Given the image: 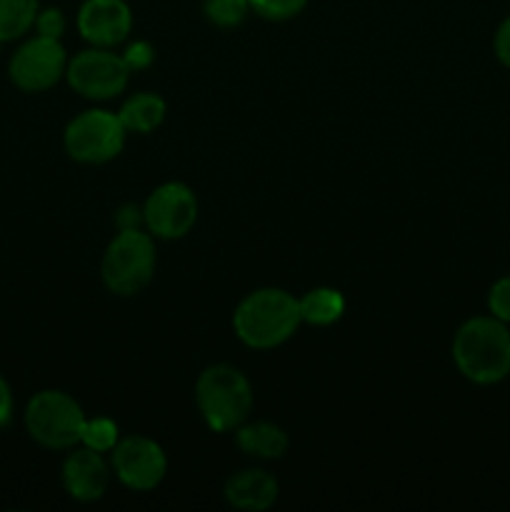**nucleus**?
Returning a JSON list of instances; mask_svg holds the SVG:
<instances>
[{
    "label": "nucleus",
    "instance_id": "obj_6",
    "mask_svg": "<svg viewBox=\"0 0 510 512\" xmlns=\"http://www.w3.org/2000/svg\"><path fill=\"white\" fill-rule=\"evenodd\" d=\"M125 125L110 110H85L75 115L63 135L65 150L73 160L88 165L108 163L118 158L125 145Z\"/></svg>",
    "mask_w": 510,
    "mask_h": 512
},
{
    "label": "nucleus",
    "instance_id": "obj_9",
    "mask_svg": "<svg viewBox=\"0 0 510 512\" xmlns=\"http://www.w3.org/2000/svg\"><path fill=\"white\" fill-rule=\"evenodd\" d=\"M195 220H198V198L185 183L160 185L143 205V223L155 238H185L193 230Z\"/></svg>",
    "mask_w": 510,
    "mask_h": 512
},
{
    "label": "nucleus",
    "instance_id": "obj_19",
    "mask_svg": "<svg viewBox=\"0 0 510 512\" xmlns=\"http://www.w3.org/2000/svg\"><path fill=\"white\" fill-rule=\"evenodd\" d=\"M205 18L218 28H235L245 20L250 10V0H205Z\"/></svg>",
    "mask_w": 510,
    "mask_h": 512
},
{
    "label": "nucleus",
    "instance_id": "obj_11",
    "mask_svg": "<svg viewBox=\"0 0 510 512\" xmlns=\"http://www.w3.org/2000/svg\"><path fill=\"white\" fill-rule=\"evenodd\" d=\"M133 28V13L125 0H85L78 10V30L95 48L123 43Z\"/></svg>",
    "mask_w": 510,
    "mask_h": 512
},
{
    "label": "nucleus",
    "instance_id": "obj_12",
    "mask_svg": "<svg viewBox=\"0 0 510 512\" xmlns=\"http://www.w3.org/2000/svg\"><path fill=\"white\" fill-rule=\"evenodd\" d=\"M63 485L70 498L80 503H93L105 495L110 485V468L103 460V453L90 448H78L65 458Z\"/></svg>",
    "mask_w": 510,
    "mask_h": 512
},
{
    "label": "nucleus",
    "instance_id": "obj_2",
    "mask_svg": "<svg viewBox=\"0 0 510 512\" xmlns=\"http://www.w3.org/2000/svg\"><path fill=\"white\" fill-rule=\"evenodd\" d=\"M298 300L280 288L253 290L240 300L233 315L235 335L253 350H273L290 340L298 330Z\"/></svg>",
    "mask_w": 510,
    "mask_h": 512
},
{
    "label": "nucleus",
    "instance_id": "obj_5",
    "mask_svg": "<svg viewBox=\"0 0 510 512\" xmlns=\"http://www.w3.org/2000/svg\"><path fill=\"white\" fill-rule=\"evenodd\" d=\"M100 275L110 293L138 295L155 275V245L140 228L120 230L105 248Z\"/></svg>",
    "mask_w": 510,
    "mask_h": 512
},
{
    "label": "nucleus",
    "instance_id": "obj_25",
    "mask_svg": "<svg viewBox=\"0 0 510 512\" xmlns=\"http://www.w3.org/2000/svg\"><path fill=\"white\" fill-rule=\"evenodd\" d=\"M115 223H118L120 230L140 228V223H143V210H138L135 205H125V208H120L118 213H115Z\"/></svg>",
    "mask_w": 510,
    "mask_h": 512
},
{
    "label": "nucleus",
    "instance_id": "obj_15",
    "mask_svg": "<svg viewBox=\"0 0 510 512\" xmlns=\"http://www.w3.org/2000/svg\"><path fill=\"white\" fill-rule=\"evenodd\" d=\"M118 115L128 133H153L165 120V100L155 93H135L125 100Z\"/></svg>",
    "mask_w": 510,
    "mask_h": 512
},
{
    "label": "nucleus",
    "instance_id": "obj_21",
    "mask_svg": "<svg viewBox=\"0 0 510 512\" xmlns=\"http://www.w3.org/2000/svg\"><path fill=\"white\" fill-rule=\"evenodd\" d=\"M488 310L493 318L510 323V275L495 280L488 293Z\"/></svg>",
    "mask_w": 510,
    "mask_h": 512
},
{
    "label": "nucleus",
    "instance_id": "obj_17",
    "mask_svg": "<svg viewBox=\"0 0 510 512\" xmlns=\"http://www.w3.org/2000/svg\"><path fill=\"white\" fill-rule=\"evenodd\" d=\"M38 13V0H0V43L23 38L35 25Z\"/></svg>",
    "mask_w": 510,
    "mask_h": 512
},
{
    "label": "nucleus",
    "instance_id": "obj_20",
    "mask_svg": "<svg viewBox=\"0 0 510 512\" xmlns=\"http://www.w3.org/2000/svg\"><path fill=\"white\" fill-rule=\"evenodd\" d=\"M305 5L308 0H250V10L265 20H290L303 13Z\"/></svg>",
    "mask_w": 510,
    "mask_h": 512
},
{
    "label": "nucleus",
    "instance_id": "obj_22",
    "mask_svg": "<svg viewBox=\"0 0 510 512\" xmlns=\"http://www.w3.org/2000/svg\"><path fill=\"white\" fill-rule=\"evenodd\" d=\"M35 28H38V35H45V38L60 40V35L65 33V15H63V10H58V8L40 10L38 18H35Z\"/></svg>",
    "mask_w": 510,
    "mask_h": 512
},
{
    "label": "nucleus",
    "instance_id": "obj_26",
    "mask_svg": "<svg viewBox=\"0 0 510 512\" xmlns=\"http://www.w3.org/2000/svg\"><path fill=\"white\" fill-rule=\"evenodd\" d=\"M10 418H13V390H10L8 380L0 375V428H5Z\"/></svg>",
    "mask_w": 510,
    "mask_h": 512
},
{
    "label": "nucleus",
    "instance_id": "obj_3",
    "mask_svg": "<svg viewBox=\"0 0 510 512\" xmlns=\"http://www.w3.org/2000/svg\"><path fill=\"white\" fill-rule=\"evenodd\" d=\"M195 403L213 433H230L243 425L253 410V388L233 365H210L195 383Z\"/></svg>",
    "mask_w": 510,
    "mask_h": 512
},
{
    "label": "nucleus",
    "instance_id": "obj_8",
    "mask_svg": "<svg viewBox=\"0 0 510 512\" xmlns=\"http://www.w3.org/2000/svg\"><path fill=\"white\" fill-rule=\"evenodd\" d=\"M68 68V55L60 40L35 35L13 53L8 65L10 80L23 93H45L53 88Z\"/></svg>",
    "mask_w": 510,
    "mask_h": 512
},
{
    "label": "nucleus",
    "instance_id": "obj_10",
    "mask_svg": "<svg viewBox=\"0 0 510 512\" xmlns=\"http://www.w3.org/2000/svg\"><path fill=\"white\" fill-rule=\"evenodd\" d=\"M113 470L125 488L148 493L163 483L168 473V458L155 440L145 435H130L113 448Z\"/></svg>",
    "mask_w": 510,
    "mask_h": 512
},
{
    "label": "nucleus",
    "instance_id": "obj_14",
    "mask_svg": "<svg viewBox=\"0 0 510 512\" xmlns=\"http://www.w3.org/2000/svg\"><path fill=\"white\" fill-rule=\"evenodd\" d=\"M235 443L243 450L245 455H253V458L263 460H275L283 458L285 450H288V435H285L283 428L273 423H248L238 425L235 428Z\"/></svg>",
    "mask_w": 510,
    "mask_h": 512
},
{
    "label": "nucleus",
    "instance_id": "obj_13",
    "mask_svg": "<svg viewBox=\"0 0 510 512\" xmlns=\"http://www.w3.org/2000/svg\"><path fill=\"white\" fill-rule=\"evenodd\" d=\"M223 493L235 510L263 512L278 500V480L265 470H243L228 478Z\"/></svg>",
    "mask_w": 510,
    "mask_h": 512
},
{
    "label": "nucleus",
    "instance_id": "obj_4",
    "mask_svg": "<svg viewBox=\"0 0 510 512\" xmlns=\"http://www.w3.org/2000/svg\"><path fill=\"white\" fill-rule=\"evenodd\" d=\"M85 413L75 398L63 390H40L25 408V430L48 450H70L80 443Z\"/></svg>",
    "mask_w": 510,
    "mask_h": 512
},
{
    "label": "nucleus",
    "instance_id": "obj_7",
    "mask_svg": "<svg viewBox=\"0 0 510 512\" xmlns=\"http://www.w3.org/2000/svg\"><path fill=\"white\" fill-rule=\"evenodd\" d=\"M133 70L128 68L123 55L110 53L108 48H90L68 60L65 78L70 88L90 100L115 98L125 90Z\"/></svg>",
    "mask_w": 510,
    "mask_h": 512
},
{
    "label": "nucleus",
    "instance_id": "obj_18",
    "mask_svg": "<svg viewBox=\"0 0 510 512\" xmlns=\"http://www.w3.org/2000/svg\"><path fill=\"white\" fill-rule=\"evenodd\" d=\"M118 440H120L118 425H115L110 418L85 420L83 435H80V443H83L85 448L98 450V453H113Z\"/></svg>",
    "mask_w": 510,
    "mask_h": 512
},
{
    "label": "nucleus",
    "instance_id": "obj_24",
    "mask_svg": "<svg viewBox=\"0 0 510 512\" xmlns=\"http://www.w3.org/2000/svg\"><path fill=\"white\" fill-rule=\"evenodd\" d=\"M493 45H495V58H498L505 68H510V15L500 23Z\"/></svg>",
    "mask_w": 510,
    "mask_h": 512
},
{
    "label": "nucleus",
    "instance_id": "obj_1",
    "mask_svg": "<svg viewBox=\"0 0 510 512\" xmlns=\"http://www.w3.org/2000/svg\"><path fill=\"white\" fill-rule=\"evenodd\" d=\"M455 368L475 385H495L510 375V330L493 315L465 320L453 338Z\"/></svg>",
    "mask_w": 510,
    "mask_h": 512
},
{
    "label": "nucleus",
    "instance_id": "obj_23",
    "mask_svg": "<svg viewBox=\"0 0 510 512\" xmlns=\"http://www.w3.org/2000/svg\"><path fill=\"white\" fill-rule=\"evenodd\" d=\"M123 58H125V63H128L130 70H143L155 60V50H153V45L145 43V40H135V43L125 50Z\"/></svg>",
    "mask_w": 510,
    "mask_h": 512
},
{
    "label": "nucleus",
    "instance_id": "obj_16",
    "mask_svg": "<svg viewBox=\"0 0 510 512\" xmlns=\"http://www.w3.org/2000/svg\"><path fill=\"white\" fill-rule=\"evenodd\" d=\"M298 308L303 323L325 328V325H333L343 318L345 298L335 288H315L298 300Z\"/></svg>",
    "mask_w": 510,
    "mask_h": 512
}]
</instances>
